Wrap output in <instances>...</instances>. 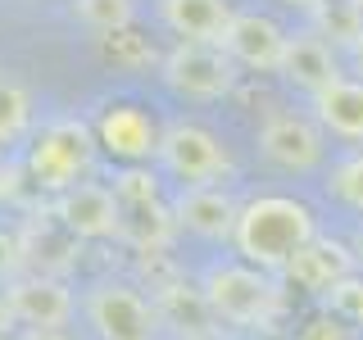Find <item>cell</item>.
<instances>
[{"instance_id": "1", "label": "cell", "mask_w": 363, "mask_h": 340, "mask_svg": "<svg viewBox=\"0 0 363 340\" xmlns=\"http://www.w3.org/2000/svg\"><path fill=\"white\" fill-rule=\"evenodd\" d=\"M318 236V218L304 200L295 196H259L241 204V218H236L232 245L245 264L281 272L291 264L295 249H304Z\"/></svg>"}, {"instance_id": "2", "label": "cell", "mask_w": 363, "mask_h": 340, "mask_svg": "<svg viewBox=\"0 0 363 340\" xmlns=\"http://www.w3.org/2000/svg\"><path fill=\"white\" fill-rule=\"evenodd\" d=\"M200 290L209 300V309L227 327H268L281 313V290L277 277L268 268H255L245 259H227L213 264L200 277Z\"/></svg>"}, {"instance_id": "3", "label": "cell", "mask_w": 363, "mask_h": 340, "mask_svg": "<svg viewBox=\"0 0 363 340\" xmlns=\"http://www.w3.org/2000/svg\"><path fill=\"white\" fill-rule=\"evenodd\" d=\"M96 132L86 128V123L77 118H60L50 123L37 141H32V154H28V173L37 181L41 191H55V196H64L68 186H77L91 164H96Z\"/></svg>"}, {"instance_id": "4", "label": "cell", "mask_w": 363, "mask_h": 340, "mask_svg": "<svg viewBox=\"0 0 363 340\" xmlns=\"http://www.w3.org/2000/svg\"><path fill=\"white\" fill-rule=\"evenodd\" d=\"M159 168L173 173L182 186H213L232 173V154L227 145L200 123H173V128L159 132Z\"/></svg>"}, {"instance_id": "5", "label": "cell", "mask_w": 363, "mask_h": 340, "mask_svg": "<svg viewBox=\"0 0 363 340\" xmlns=\"http://www.w3.org/2000/svg\"><path fill=\"white\" fill-rule=\"evenodd\" d=\"M159 77L164 86L182 100H223L227 91L236 86V68H232V55L213 41H182L164 55L159 64Z\"/></svg>"}, {"instance_id": "6", "label": "cell", "mask_w": 363, "mask_h": 340, "mask_svg": "<svg viewBox=\"0 0 363 340\" xmlns=\"http://www.w3.org/2000/svg\"><path fill=\"white\" fill-rule=\"evenodd\" d=\"M86 322L100 340H150L159 332L155 300H145L128 281H100L86 295Z\"/></svg>"}, {"instance_id": "7", "label": "cell", "mask_w": 363, "mask_h": 340, "mask_svg": "<svg viewBox=\"0 0 363 340\" xmlns=\"http://www.w3.org/2000/svg\"><path fill=\"white\" fill-rule=\"evenodd\" d=\"M5 304L14 313V322L32 327V332H60V327L73 317V295L60 277L50 272H28V277H14L5 286Z\"/></svg>"}, {"instance_id": "8", "label": "cell", "mask_w": 363, "mask_h": 340, "mask_svg": "<svg viewBox=\"0 0 363 340\" xmlns=\"http://www.w3.org/2000/svg\"><path fill=\"white\" fill-rule=\"evenodd\" d=\"M259 150L268 164L286 168V173H313L323 164V128H318V118L272 113L259 128Z\"/></svg>"}, {"instance_id": "9", "label": "cell", "mask_w": 363, "mask_h": 340, "mask_svg": "<svg viewBox=\"0 0 363 340\" xmlns=\"http://www.w3.org/2000/svg\"><path fill=\"white\" fill-rule=\"evenodd\" d=\"M55 213L77 241H109L123 232V204L100 181H77L55 200Z\"/></svg>"}, {"instance_id": "10", "label": "cell", "mask_w": 363, "mask_h": 340, "mask_svg": "<svg viewBox=\"0 0 363 340\" xmlns=\"http://www.w3.org/2000/svg\"><path fill=\"white\" fill-rule=\"evenodd\" d=\"M218 45L232 55V64H245V68H255V73H277L281 55H286V32L268 14L241 9V14H232Z\"/></svg>"}, {"instance_id": "11", "label": "cell", "mask_w": 363, "mask_h": 340, "mask_svg": "<svg viewBox=\"0 0 363 340\" xmlns=\"http://www.w3.org/2000/svg\"><path fill=\"white\" fill-rule=\"evenodd\" d=\"M96 141L100 150H109L123 164H145L159 150V128L150 113L136 105H109L96 123Z\"/></svg>"}, {"instance_id": "12", "label": "cell", "mask_w": 363, "mask_h": 340, "mask_svg": "<svg viewBox=\"0 0 363 340\" xmlns=\"http://www.w3.org/2000/svg\"><path fill=\"white\" fill-rule=\"evenodd\" d=\"M173 218H177L182 232L200 236V241H232L241 204L218 186H186L173 204Z\"/></svg>"}, {"instance_id": "13", "label": "cell", "mask_w": 363, "mask_h": 340, "mask_svg": "<svg viewBox=\"0 0 363 340\" xmlns=\"http://www.w3.org/2000/svg\"><path fill=\"white\" fill-rule=\"evenodd\" d=\"M281 77L295 86V91H309V96H318V91H327L332 82H340V60H336V45L323 41L318 32H295V37H286V55H281Z\"/></svg>"}, {"instance_id": "14", "label": "cell", "mask_w": 363, "mask_h": 340, "mask_svg": "<svg viewBox=\"0 0 363 340\" xmlns=\"http://www.w3.org/2000/svg\"><path fill=\"white\" fill-rule=\"evenodd\" d=\"M350 272H354V254H350V245L332 241V236H313L304 249L291 254V264L281 268V277H291L300 290L327 295L340 277H350Z\"/></svg>"}, {"instance_id": "15", "label": "cell", "mask_w": 363, "mask_h": 340, "mask_svg": "<svg viewBox=\"0 0 363 340\" xmlns=\"http://www.w3.org/2000/svg\"><path fill=\"white\" fill-rule=\"evenodd\" d=\"M313 118L323 132H332L336 141H354L363 145V82L340 77L327 91L313 96Z\"/></svg>"}, {"instance_id": "16", "label": "cell", "mask_w": 363, "mask_h": 340, "mask_svg": "<svg viewBox=\"0 0 363 340\" xmlns=\"http://www.w3.org/2000/svg\"><path fill=\"white\" fill-rule=\"evenodd\" d=\"M159 18L168 32H177L182 41H223L232 9L227 0H159Z\"/></svg>"}, {"instance_id": "17", "label": "cell", "mask_w": 363, "mask_h": 340, "mask_svg": "<svg viewBox=\"0 0 363 340\" xmlns=\"http://www.w3.org/2000/svg\"><path fill=\"white\" fill-rule=\"evenodd\" d=\"M155 313H159V327H177V332L191 336V340H209L213 322H218L213 309H209V300H204V290L182 286V281L155 290Z\"/></svg>"}, {"instance_id": "18", "label": "cell", "mask_w": 363, "mask_h": 340, "mask_svg": "<svg viewBox=\"0 0 363 340\" xmlns=\"http://www.w3.org/2000/svg\"><path fill=\"white\" fill-rule=\"evenodd\" d=\"M173 232H177V218H173V209H164V204H128L123 209V241H132L136 245V254L141 249H168V241H173Z\"/></svg>"}, {"instance_id": "19", "label": "cell", "mask_w": 363, "mask_h": 340, "mask_svg": "<svg viewBox=\"0 0 363 340\" xmlns=\"http://www.w3.org/2000/svg\"><path fill=\"white\" fill-rule=\"evenodd\" d=\"M309 23H313V32L323 41L345 45V50H354L363 41V14H359L354 0H318L309 9Z\"/></svg>"}, {"instance_id": "20", "label": "cell", "mask_w": 363, "mask_h": 340, "mask_svg": "<svg viewBox=\"0 0 363 340\" xmlns=\"http://www.w3.org/2000/svg\"><path fill=\"white\" fill-rule=\"evenodd\" d=\"M28 128H32V96L14 82V77L0 73V145L23 141Z\"/></svg>"}, {"instance_id": "21", "label": "cell", "mask_w": 363, "mask_h": 340, "mask_svg": "<svg viewBox=\"0 0 363 340\" xmlns=\"http://www.w3.org/2000/svg\"><path fill=\"white\" fill-rule=\"evenodd\" d=\"M73 14L105 37V32L132 28V0H73Z\"/></svg>"}, {"instance_id": "22", "label": "cell", "mask_w": 363, "mask_h": 340, "mask_svg": "<svg viewBox=\"0 0 363 340\" xmlns=\"http://www.w3.org/2000/svg\"><path fill=\"white\" fill-rule=\"evenodd\" d=\"M327 191H332V196L345 204V209L363 213V150L345 154V159L332 168V181H327Z\"/></svg>"}, {"instance_id": "23", "label": "cell", "mask_w": 363, "mask_h": 340, "mask_svg": "<svg viewBox=\"0 0 363 340\" xmlns=\"http://www.w3.org/2000/svg\"><path fill=\"white\" fill-rule=\"evenodd\" d=\"M323 304H327V313H332V317H340V322L363 327V277H359V272L340 277L336 286L323 295Z\"/></svg>"}, {"instance_id": "24", "label": "cell", "mask_w": 363, "mask_h": 340, "mask_svg": "<svg viewBox=\"0 0 363 340\" xmlns=\"http://www.w3.org/2000/svg\"><path fill=\"white\" fill-rule=\"evenodd\" d=\"M113 196H118L123 209H128V204H155V200H159L155 173H145L141 164H128L118 177H113Z\"/></svg>"}, {"instance_id": "25", "label": "cell", "mask_w": 363, "mask_h": 340, "mask_svg": "<svg viewBox=\"0 0 363 340\" xmlns=\"http://www.w3.org/2000/svg\"><path fill=\"white\" fill-rule=\"evenodd\" d=\"M105 55L113 64H132V60H150V45L141 41V32L118 28V32H105Z\"/></svg>"}, {"instance_id": "26", "label": "cell", "mask_w": 363, "mask_h": 340, "mask_svg": "<svg viewBox=\"0 0 363 340\" xmlns=\"http://www.w3.org/2000/svg\"><path fill=\"white\" fill-rule=\"evenodd\" d=\"M300 340H350V322H340V317L323 313V317H313V322H304Z\"/></svg>"}, {"instance_id": "27", "label": "cell", "mask_w": 363, "mask_h": 340, "mask_svg": "<svg viewBox=\"0 0 363 340\" xmlns=\"http://www.w3.org/2000/svg\"><path fill=\"white\" fill-rule=\"evenodd\" d=\"M23 264H28V259H23V241H18V236H9V232H0V277L14 281L18 272H23Z\"/></svg>"}, {"instance_id": "28", "label": "cell", "mask_w": 363, "mask_h": 340, "mask_svg": "<svg viewBox=\"0 0 363 340\" xmlns=\"http://www.w3.org/2000/svg\"><path fill=\"white\" fill-rule=\"evenodd\" d=\"M9 322H14V313H9V304H5V295H0V336L9 332Z\"/></svg>"}, {"instance_id": "29", "label": "cell", "mask_w": 363, "mask_h": 340, "mask_svg": "<svg viewBox=\"0 0 363 340\" xmlns=\"http://www.w3.org/2000/svg\"><path fill=\"white\" fill-rule=\"evenodd\" d=\"M23 340H68V336L64 332H28Z\"/></svg>"}, {"instance_id": "30", "label": "cell", "mask_w": 363, "mask_h": 340, "mask_svg": "<svg viewBox=\"0 0 363 340\" xmlns=\"http://www.w3.org/2000/svg\"><path fill=\"white\" fill-rule=\"evenodd\" d=\"M281 5H291V9H304V14H309V9L318 5V0H281Z\"/></svg>"}, {"instance_id": "31", "label": "cell", "mask_w": 363, "mask_h": 340, "mask_svg": "<svg viewBox=\"0 0 363 340\" xmlns=\"http://www.w3.org/2000/svg\"><path fill=\"white\" fill-rule=\"evenodd\" d=\"M350 55H354V68L363 73V41H359V45H354V50H350Z\"/></svg>"}, {"instance_id": "32", "label": "cell", "mask_w": 363, "mask_h": 340, "mask_svg": "<svg viewBox=\"0 0 363 340\" xmlns=\"http://www.w3.org/2000/svg\"><path fill=\"white\" fill-rule=\"evenodd\" d=\"M0 196H9V173L0 168Z\"/></svg>"}, {"instance_id": "33", "label": "cell", "mask_w": 363, "mask_h": 340, "mask_svg": "<svg viewBox=\"0 0 363 340\" xmlns=\"http://www.w3.org/2000/svg\"><path fill=\"white\" fill-rule=\"evenodd\" d=\"M359 254H363V232H359Z\"/></svg>"}, {"instance_id": "34", "label": "cell", "mask_w": 363, "mask_h": 340, "mask_svg": "<svg viewBox=\"0 0 363 340\" xmlns=\"http://www.w3.org/2000/svg\"><path fill=\"white\" fill-rule=\"evenodd\" d=\"M354 5H359V14H363V0H354Z\"/></svg>"}]
</instances>
